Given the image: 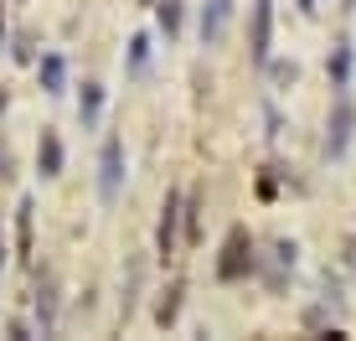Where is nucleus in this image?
<instances>
[{
    "label": "nucleus",
    "instance_id": "f257e3e1",
    "mask_svg": "<svg viewBox=\"0 0 356 341\" xmlns=\"http://www.w3.org/2000/svg\"><path fill=\"white\" fill-rule=\"evenodd\" d=\"M114 187H119V145H108L104 150V191L114 197Z\"/></svg>",
    "mask_w": 356,
    "mask_h": 341
},
{
    "label": "nucleus",
    "instance_id": "f03ea898",
    "mask_svg": "<svg viewBox=\"0 0 356 341\" xmlns=\"http://www.w3.org/2000/svg\"><path fill=\"white\" fill-rule=\"evenodd\" d=\"M57 161H63V150H57V140H52V135H42V170H47V176H52V170H57Z\"/></svg>",
    "mask_w": 356,
    "mask_h": 341
},
{
    "label": "nucleus",
    "instance_id": "7ed1b4c3",
    "mask_svg": "<svg viewBox=\"0 0 356 341\" xmlns=\"http://www.w3.org/2000/svg\"><path fill=\"white\" fill-rule=\"evenodd\" d=\"M253 52H268V0H259V47H253Z\"/></svg>",
    "mask_w": 356,
    "mask_h": 341
}]
</instances>
